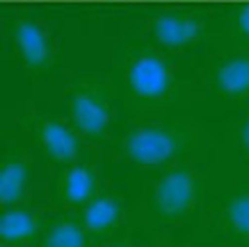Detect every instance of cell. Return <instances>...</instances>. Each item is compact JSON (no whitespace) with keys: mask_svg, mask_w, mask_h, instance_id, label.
I'll return each instance as SVG.
<instances>
[{"mask_svg":"<svg viewBox=\"0 0 249 247\" xmlns=\"http://www.w3.org/2000/svg\"><path fill=\"white\" fill-rule=\"evenodd\" d=\"M210 182L193 160L149 173L133 201L134 230L155 247L178 242L188 227L198 229Z\"/></svg>","mask_w":249,"mask_h":247,"instance_id":"6da1fadb","label":"cell"},{"mask_svg":"<svg viewBox=\"0 0 249 247\" xmlns=\"http://www.w3.org/2000/svg\"><path fill=\"white\" fill-rule=\"evenodd\" d=\"M201 31L198 20L184 15H162L153 22V33L158 41L169 48H182L191 44Z\"/></svg>","mask_w":249,"mask_h":247,"instance_id":"7c38bea8","label":"cell"},{"mask_svg":"<svg viewBox=\"0 0 249 247\" xmlns=\"http://www.w3.org/2000/svg\"><path fill=\"white\" fill-rule=\"evenodd\" d=\"M51 211L47 201H31L0 210V246L36 247Z\"/></svg>","mask_w":249,"mask_h":247,"instance_id":"52a82bcc","label":"cell"},{"mask_svg":"<svg viewBox=\"0 0 249 247\" xmlns=\"http://www.w3.org/2000/svg\"><path fill=\"white\" fill-rule=\"evenodd\" d=\"M50 182L51 173L41 175L26 148L9 147L0 162V210L31 201L48 202Z\"/></svg>","mask_w":249,"mask_h":247,"instance_id":"5b68a950","label":"cell"},{"mask_svg":"<svg viewBox=\"0 0 249 247\" xmlns=\"http://www.w3.org/2000/svg\"><path fill=\"white\" fill-rule=\"evenodd\" d=\"M0 247H7V246H0Z\"/></svg>","mask_w":249,"mask_h":247,"instance_id":"d6986e66","label":"cell"},{"mask_svg":"<svg viewBox=\"0 0 249 247\" xmlns=\"http://www.w3.org/2000/svg\"><path fill=\"white\" fill-rule=\"evenodd\" d=\"M79 217L96 247L136 231L133 224V202L114 186L107 185L79 213Z\"/></svg>","mask_w":249,"mask_h":247,"instance_id":"8992f818","label":"cell"},{"mask_svg":"<svg viewBox=\"0 0 249 247\" xmlns=\"http://www.w3.org/2000/svg\"><path fill=\"white\" fill-rule=\"evenodd\" d=\"M35 140L39 151L51 169L67 166L83 159V138L71 125L48 118L35 127Z\"/></svg>","mask_w":249,"mask_h":247,"instance_id":"ba28073f","label":"cell"},{"mask_svg":"<svg viewBox=\"0 0 249 247\" xmlns=\"http://www.w3.org/2000/svg\"><path fill=\"white\" fill-rule=\"evenodd\" d=\"M128 83L133 92L144 99H159L171 86L168 64L156 55H140L128 70Z\"/></svg>","mask_w":249,"mask_h":247,"instance_id":"30bf717a","label":"cell"},{"mask_svg":"<svg viewBox=\"0 0 249 247\" xmlns=\"http://www.w3.org/2000/svg\"><path fill=\"white\" fill-rule=\"evenodd\" d=\"M159 247H191L190 245V240H184V242H174V243H168V245H163V246Z\"/></svg>","mask_w":249,"mask_h":247,"instance_id":"ac0fdd59","label":"cell"},{"mask_svg":"<svg viewBox=\"0 0 249 247\" xmlns=\"http://www.w3.org/2000/svg\"><path fill=\"white\" fill-rule=\"evenodd\" d=\"M238 25H239V29L249 36V3L245 4L242 7V10L239 12V16H238Z\"/></svg>","mask_w":249,"mask_h":247,"instance_id":"e0dca14e","label":"cell"},{"mask_svg":"<svg viewBox=\"0 0 249 247\" xmlns=\"http://www.w3.org/2000/svg\"><path fill=\"white\" fill-rule=\"evenodd\" d=\"M98 247H155L147 240H144L142 236H139L136 231L127 233L124 236H120L114 240H109Z\"/></svg>","mask_w":249,"mask_h":247,"instance_id":"9a60e30c","label":"cell"},{"mask_svg":"<svg viewBox=\"0 0 249 247\" xmlns=\"http://www.w3.org/2000/svg\"><path fill=\"white\" fill-rule=\"evenodd\" d=\"M191 135L177 125L149 122L130 130L121 144L120 157L124 163L152 173L191 160Z\"/></svg>","mask_w":249,"mask_h":247,"instance_id":"7a4b0ae2","label":"cell"},{"mask_svg":"<svg viewBox=\"0 0 249 247\" xmlns=\"http://www.w3.org/2000/svg\"><path fill=\"white\" fill-rule=\"evenodd\" d=\"M15 42L20 57L31 68H41L48 61V39L35 22L20 20L15 28Z\"/></svg>","mask_w":249,"mask_h":247,"instance_id":"4fadbf2b","label":"cell"},{"mask_svg":"<svg viewBox=\"0 0 249 247\" xmlns=\"http://www.w3.org/2000/svg\"><path fill=\"white\" fill-rule=\"evenodd\" d=\"M36 247H96L79 214L51 211Z\"/></svg>","mask_w":249,"mask_h":247,"instance_id":"8fae6325","label":"cell"},{"mask_svg":"<svg viewBox=\"0 0 249 247\" xmlns=\"http://www.w3.org/2000/svg\"><path fill=\"white\" fill-rule=\"evenodd\" d=\"M105 186L99 165L83 157L67 166L51 169L48 202L53 211L79 214Z\"/></svg>","mask_w":249,"mask_h":247,"instance_id":"277c9868","label":"cell"},{"mask_svg":"<svg viewBox=\"0 0 249 247\" xmlns=\"http://www.w3.org/2000/svg\"><path fill=\"white\" fill-rule=\"evenodd\" d=\"M238 143H239L241 154L249 162V116L242 122L238 131Z\"/></svg>","mask_w":249,"mask_h":247,"instance_id":"2e32d148","label":"cell"},{"mask_svg":"<svg viewBox=\"0 0 249 247\" xmlns=\"http://www.w3.org/2000/svg\"><path fill=\"white\" fill-rule=\"evenodd\" d=\"M69 115L71 127L85 141L99 143L108 135L112 115L109 106L95 95L86 92L74 95L70 100Z\"/></svg>","mask_w":249,"mask_h":247,"instance_id":"9c48e42d","label":"cell"},{"mask_svg":"<svg viewBox=\"0 0 249 247\" xmlns=\"http://www.w3.org/2000/svg\"><path fill=\"white\" fill-rule=\"evenodd\" d=\"M197 231L223 245L249 247L248 182L210 185Z\"/></svg>","mask_w":249,"mask_h":247,"instance_id":"3957f363","label":"cell"},{"mask_svg":"<svg viewBox=\"0 0 249 247\" xmlns=\"http://www.w3.org/2000/svg\"><path fill=\"white\" fill-rule=\"evenodd\" d=\"M217 84L231 96L249 93V57H235L225 63L217 73Z\"/></svg>","mask_w":249,"mask_h":247,"instance_id":"5bb4252c","label":"cell"}]
</instances>
